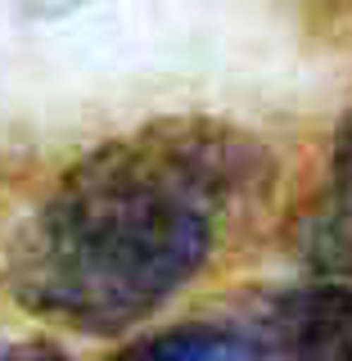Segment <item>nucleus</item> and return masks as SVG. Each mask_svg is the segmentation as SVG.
Wrapping results in <instances>:
<instances>
[{
	"label": "nucleus",
	"mask_w": 352,
	"mask_h": 361,
	"mask_svg": "<svg viewBox=\"0 0 352 361\" xmlns=\"http://www.w3.org/2000/svg\"><path fill=\"white\" fill-rule=\"evenodd\" d=\"M271 185L253 135L176 118L99 145L14 231L0 280L32 316L113 338L208 267L221 221Z\"/></svg>",
	"instance_id": "1"
},
{
	"label": "nucleus",
	"mask_w": 352,
	"mask_h": 361,
	"mask_svg": "<svg viewBox=\"0 0 352 361\" xmlns=\"http://www.w3.org/2000/svg\"><path fill=\"white\" fill-rule=\"evenodd\" d=\"M262 343L276 361H352V285L321 280L262 302Z\"/></svg>",
	"instance_id": "2"
},
{
	"label": "nucleus",
	"mask_w": 352,
	"mask_h": 361,
	"mask_svg": "<svg viewBox=\"0 0 352 361\" xmlns=\"http://www.w3.org/2000/svg\"><path fill=\"white\" fill-rule=\"evenodd\" d=\"M293 248L316 276L352 285V113L334 131L325 190L293 226Z\"/></svg>",
	"instance_id": "3"
},
{
	"label": "nucleus",
	"mask_w": 352,
	"mask_h": 361,
	"mask_svg": "<svg viewBox=\"0 0 352 361\" xmlns=\"http://www.w3.org/2000/svg\"><path fill=\"white\" fill-rule=\"evenodd\" d=\"M109 361H276L257 334L226 325H176L113 353Z\"/></svg>",
	"instance_id": "4"
},
{
	"label": "nucleus",
	"mask_w": 352,
	"mask_h": 361,
	"mask_svg": "<svg viewBox=\"0 0 352 361\" xmlns=\"http://www.w3.org/2000/svg\"><path fill=\"white\" fill-rule=\"evenodd\" d=\"M0 361H68V357L50 338H23V343H0Z\"/></svg>",
	"instance_id": "5"
}]
</instances>
